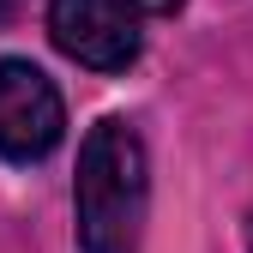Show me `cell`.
<instances>
[{
	"label": "cell",
	"instance_id": "obj_5",
	"mask_svg": "<svg viewBox=\"0 0 253 253\" xmlns=\"http://www.w3.org/2000/svg\"><path fill=\"white\" fill-rule=\"evenodd\" d=\"M247 253H253V229H247Z\"/></svg>",
	"mask_w": 253,
	"mask_h": 253
},
{
	"label": "cell",
	"instance_id": "obj_4",
	"mask_svg": "<svg viewBox=\"0 0 253 253\" xmlns=\"http://www.w3.org/2000/svg\"><path fill=\"white\" fill-rule=\"evenodd\" d=\"M139 12H175V6H187V0H133Z\"/></svg>",
	"mask_w": 253,
	"mask_h": 253
},
{
	"label": "cell",
	"instance_id": "obj_2",
	"mask_svg": "<svg viewBox=\"0 0 253 253\" xmlns=\"http://www.w3.org/2000/svg\"><path fill=\"white\" fill-rule=\"evenodd\" d=\"M67 139V103L37 60H0V157L6 163H42Z\"/></svg>",
	"mask_w": 253,
	"mask_h": 253
},
{
	"label": "cell",
	"instance_id": "obj_1",
	"mask_svg": "<svg viewBox=\"0 0 253 253\" xmlns=\"http://www.w3.org/2000/svg\"><path fill=\"white\" fill-rule=\"evenodd\" d=\"M145 211H151V163L145 139L133 121H97L79 145V175H73V223L79 253H139L145 241Z\"/></svg>",
	"mask_w": 253,
	"mask_h": 253
},
{
	"label": "cell",
	"instance_id": "obj_3",
	"mask_svg": "<svg viewBox=\"0 0 253 253\" xmlns=\"http://www.w3.org/2000/svg\"><path fill=\"white\" fill-rule=\"evenodd\" d=\"M54 48L90 73H126L139 60V6L133 0H48Z\"/></svg>",
	"mask_w": 253,
	"mask_h": 253
}]
</instances>
